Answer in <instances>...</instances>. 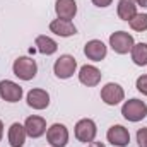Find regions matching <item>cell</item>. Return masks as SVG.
Returning <instances> with one entry per match:
<instances>
[{"mask_svg":"<svg viewBox=\"0 0 147 147\" xmlns=\"http://www.w3.org/2000/svg\"><path fill=\"white\" fill-rule=\"evenodd\" d=\"M12 74L19 80H33L38 74V63L31 57H17L12 63Z\"/></svg>","mask_w":147,"mask_h":147,"instance_id":"cell-1","label":"cell"},{"mask_svg":"<svg viewBox=\"0 0 147 147\" xmlns=\"http://www.w3.org/2000/svg\"><path fill=\"white\" fill-rule=\"evenodd\" d=\"M121 115H123V118L127 121L139 123V121H142L147 116V105L142 99L132 98L128 101H123V105H121Z\"/></svg>","mask_w":147,"mask_h":147,"instance_id":"cell-2","label":"cell"},{"mask_svg":"<svg viewBox=\"0 0 147 147\" xmlns=\"http://www.w3.org/2000/svg\"><path fill=\"white\" fill-rule=\"evenodd\" d=\"M74 135L82 144H91L96 140L98 135V125L92 118H80L74 127Z\"/></svg>","mask_w":147,"mask_h":147,"instance_id":"cell-3","label":"cell"},{"mask_svg":"<svg viewBox=\"0 0 147 147\" xmlns=\"http://www.w3.org/2000/svg\"><path fill=\"white\" fill-rule=\"evenodd\" d=\"M75 72H77V60H75V57L69 55V53L60 55L53 63V74L57 79L67 80V79L74 77Z\"/></svg>","mask_w":147,"mask_h":147,"instance_id":"cell-4","label":"cell"},{"mask_svg":"<svg viewBox=\"0 0 147 147\" xmlns=\"http://www.w3.org/2000/svg\"><path fill=\"white\" fill-rule=\"evenodd\" d=\"M135 39L127 31H115L110 34V46L116 55H127L132 51Z\"/></svg>","mask_w":147,"mask_h":147,"instance_id":"cell-5","label":"cell"},{"mask_svg":"<svg viewBox=\"0 0 147 147\" xmlns=\"http://www.w3.org/2000/svg\"><path fill=\"white\" fill-rule=\"evenodd\" d=\"M101 101L106 106H116L125 101V89L116 84V82H108L101 87Z\"/></svg>","mask_w":147,"mask_h":147,"instance_id":"cell-6","label":"cell"},{"mask_svg":"<svg viewBox=\"0 0 147 147\" xmlns=\"http://www.w3.org/2000/svg\"><path fill=\"white\" fill-rule=\"evenodd\" d=\"M46 140L51 147H67L70 140L69 128L63 123H53L46 130Z\"/></svg>","mask_w":147,"mask_h":147,"instance_id":"cell-7","label":"cell"},{"mask_svg":"<svg viewBox=\"0 0 147 147\" xmlns=\"http://www.w3.org/2000/svg\"><path fill=\"white\" fill-rule=\"evenodd\" d=\"M24 96V91L22 87L14 82V80H9V79H3L0 80V98L7 103H19Z\"/></svg>","mask_w":147,"mask_h":147,"instance_id":"cell-8","label":"cell"},{"mask_svg":"<svg viewBox=\"0 0 147 147\" xmlns=\"http://www.w3.org/2000/svg\"><path fill=\"white\" fill-rule=\"evenodd\" d=\"M77 77H79V82L82 86H86V87H96V86H99V82L103 79V74H101V70L96 65L86 63V65H82L79 69Z\"/></svg>","mask_w":147,"mask_h":147,"instance_id":"cell-9","label":"cell"},{"mask_svg":"<svg viewBox=\"0 0 147 147\" xmlns=\"http://www.w3.org/2000/svg\"><path fill=\"white\" fill-rule=\"evenodd\" d=\"M26 101H28V106L33 108V110H36V111L46 110L50 106V92L46 89L34 87V89H31L26 94Z\"/></svg>","mask_w":147,"mask_h":147,"instance_id":"cell-10","label":"cell"},{"mask_svg":"<svg viewBox=\"0 0 147 147\" xmlns=\"http://www.w3.org/2000/svg\"><path fill=\"white\" fill-rule=\"evenodd\" d=\"M106 140L115 147H127L130 144V132L123 125H111L106 132Z\"/></svg>","mask_w":147,"mask_h":147,"instance_id":"cell-11","label":"cell"},{"mask_svg":"<svg viewBox=\"0 0 147 147\" xmlns=\"http://www.w3.org/2000/svg\"><path fill=\"white\" fill-rule=\"evenodd\" d=\"M84 55L91 62H103L108 55V46L101 39H89L84 45Z\"/></svg>","mask_w":147,"mask_h":147,"instance_id":"cell-12","label":"cell"},{"mask_svg":"<svg viewBox=\"0 0 147 147\" xmlns=\"http://www.w3.org/2000/svg\"><path fill=\"white\" fill-rule=\"evenodd\" d=\"M24 128H26V132H28V137H31V139H39V137H43V135L46 134V130H48L46 120H45L43 116H39V115H31V116H28L26 121H24Z\"/></svg>","mask_w":147,"mask_h":147,"instance_id":"cell-13","label":"cell"},{"mask_svg":"<svg viewBox=\"0 0 147 147\" xmlns=\"http://www.w3.org/2000/svg\"><path fill=\"white\" fill-rule=\"evenodd\" d=\"M50 33H53L55 36H60V38H70L77 34V28L72 21H65V19H53L50 22Z\"/></svg>","mask_w":147,"mask_h":147,"instance_id":"cell-14","label":"cell"},{"mask_svg":"<svg viewBox=\"0 0 147 147\" xmlns=\"http://www.w3.org/2000/svg\"><path fill=\"white\" fill-rule=\"evenodd\" d=\"M26 139H28V132H26V128H24V123L14 121V123L9 127V132H7L9 146L10 147H22L26 144Z\"/></svg>","mask_w":147,"mask_h":147,"instance_id":"cell-15","label":"cell"},{"mask_svg":"<svg viewBox=\"0 0 147 147\" xmlns=\"http://www.w3.org/2000/svg\"><path fill=\"white\" fill-rule=\"evenodd\" d=\"M55 14L58 19L72 21L77 16V2L75 0H57L55 2Z\"/></svg>","mask_w":147,"mask_h":147,"instance_id":"cell-16","label":"cell"},{"mask_svg":"<svg viewBox=\"0 0 147 147\" xmlns=\"http://www.w3.org/2000/svg\"><path fill=\"white\" fill-rule=\"evenodd\" d=\"M34 46H36V50L41 53V55H46V57L55 55V53L58 51V43H57L53 38L46 36V34H39V36H36V39H34Z\"/></svg>","mask_w":147,"mask_h":147,"instance_id":"cell-17","label":"cell"},{"mask_svg":"<svg viewBox=\"0 0 147 147\" xmlns=\"http://www.w3.org/2000/svg\"><path fill=\"white\" fill-rule=\"evenodd\" d=\"M116 14L121 21H130L134 19V16L137 14V3L134 0H118L116 5Z\"/></svg>","mask_w":147,"mask_h":147,"instance_id":"cell-18","label":"cell"},{"mask_svg":"<svg viewBox=\"0 0 147 147\" xmlns=\"http://www.w3.org/2000/svg\"><path fill=\"white\" fill-rule=\"evenodd\" d=\"M132 62L137 67H146L147 65V43H135L132 51H130Z\"/></svg>","mask_w":147,"mask_h":147,"instance_id":"cell-19","label":"cell"},{"mask_svg":"<svg viewBox=\"0 0 147 147\" xmlns=\"http://www.w3.org/2000/svg\"><path fill=\"white\" fill-rule=\"evenodd\" d=\"M128 26L137 31V33H144L147 31V14H142V12H137L134 16V19L128 21Z\"/></svg>","mask_w":147,"mask_h":147,"instance_id":"cell-20","label":"cell"},{"mask_svg":"<svg viewBox=\"0 0 147 147\" xmlns=\"http://www.w3.org/2000/svg\"><path fill=\"white\" fill-rule=\"evenodd\" d=\"M135 87H137V91H139L140 94L147 96V74L140 75V77H137V80H135Z\"/></svg>","mask_w":147,"mask_h":147,"instance_id":"cell-21","label":"cell"},{"mask_svg":"<svg viewBox=\"0 0 147 147\" xmlns=\"http://www.w3.org/2000/svg\"><path fill=\"white\" fill-rule=\"evenodd\" d=\"M135 139H137V146L139 147H147V127L137 130Z\"/></svg>","mask_w":147,"mask_h":147,"instance_id":"cell-22","label":"cell"},{"mask_svg":"<svg viewBox=\"0 0 147 147\" xmlns=\"http://www.w3.org/2000/svg\"><path fill=\"white\" fill-rule=\"evenodd\" d=\"M91 2H92V5H96L99 9H106L113 3V0H91Z\"/></svg>","mask_w":147,"mask_h":147,"instance_id":"cell-23","label":"cell"},{"mask_svg":"<svg viewBox=\"0 0 147 147\" xmlns=\"http://www.w3.org/2000/svg\"><path fill=\"white\" fill-rule=\"evenodd\" d=\"M135 3H137V7H144L147 9V0H134Z\"/></svg>","mask_w":147,"mask_h":147,"instance_id":"cell-24","label":"cell"},{"mask_svg":"<svg viewBox=\"0 0 147 147\" xmlns=\"http://www.w3.org/2000/svg\"><path fill=\"white\" fill-rule=\"evenodd\" d=\"M86 147H106V146H105L103 142H96V140H94V142H91V144H87Z\"/></svg>","mask_w":147,"mask_h":147,"instance_id":"cell-25","label":"cell"},{"mask_svg":"<svg viewBox=\"0 0 147 147\" xmlns=\"http://www.w3.org/2000/svg\"><path fill=\"white\" fill-rule=\"evenodd\" d=\"M2 137H3V121L0 120V140H2Z\"/></svg>","mask_w":147,"mask_h":147,"instance_id":"cell-26","label":"cell"}]
</instances>
